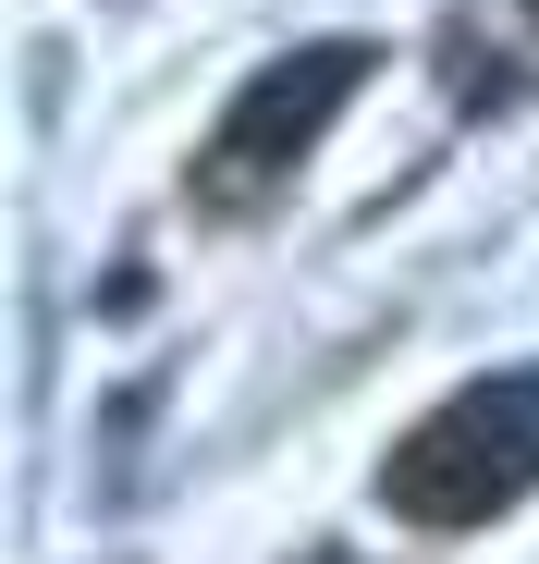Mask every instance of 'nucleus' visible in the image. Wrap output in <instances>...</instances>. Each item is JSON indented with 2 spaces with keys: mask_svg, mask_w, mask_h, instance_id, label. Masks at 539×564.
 I'll return each instance as SVG.
<instances>
[{
  "mask_svg": "<svg viewBox=\"0 0 539 564\" xmlns=\"http://www.w3.org/2000/svg\"><path fill=\"white\" fill-rule=\"evenodd\" d=\"M369 86V50L355 37H319V50H283L245 99L221 111V135H209V197H270L319 135H331V111Z\"/></svg>",
  "mask_w": 539,
  "mask_h": 564,
  "instance_id": "2",
  "label": "nucleus"
},
{
  "mask_svg": "<svg viewBox=\"0 0 539 564\" xmlns=\"http://www.w3.org/2000/svg\"><path fill=\"white\" fill-rule=\"evenodd\" d=\"M527 491H539V368H491V381L441 393L381 466V503L405 528H491Z\"/></svg>",
  "mask_w": 539,
  "mask_h": 564,
  "instance_id": "1",
  "label": "nucleus"
},
{
  "mask_svg": "<svg viewBox=\"0 0 539 564\" xmlns=\"http://www.w3.org/2000/svg\"><path fill=\"white\" fill-rule=\"evenodd\" d=\"M527 25H539V0H527Z\"/></svg>",
  "mask_w": 539,
  "mask_h": 564,
  "instance_id": "3",
  "label": "nucleus"
}]
</instances>
